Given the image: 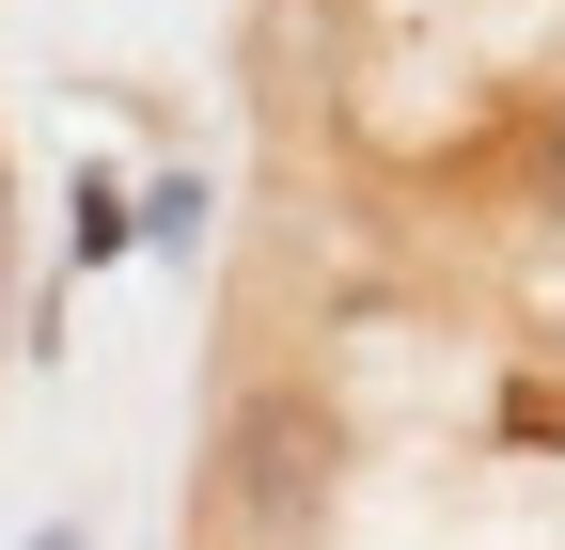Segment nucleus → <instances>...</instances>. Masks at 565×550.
<instances>
[{"mask_svg": "<svg viewBox=\"0 0 565 550\" xmlns=\"http://www.w3.org/2000/svg\"><path fill=\"white\" fill-rule=\"evenodd\" d=\"M126 236H141V221H126V189H95V173H79V267H110Z\"/></svg>", "mask_w": 565, "mask_h": 550, "instance_id": "obj_2", "label": "nucleus"}, {"mask_svg": "<svg viewBox=\"0 0 565 550\" xmlns=\"http://www.w3.org/2000/svg\"><path fill=\"white\" fill-rule=\"evenodd\" d=\"M534 189H550V204H565V80H550V95H534Z\"/></svg>", "mask_w": 565, "mask_h": 550, "instance_id": "obj_3", "label": "nucleus"}, {"mask_svg": "<svg viewBox=\"0 0 565 550\" xmlns=\"http://www.w3.org/2000/svg\"><path fill=\"white\" fill-rule=\"evenodd\" d=\"M32 550H95V535H79V519H47V535H32Z\"/></svg>", "mask_w": 565, "mask_h": 550, "instance_id": "obj_4", "label": "nucleus"}, {"mask_svg": "<svg viewBox=\"0 0 565 550\" xmlns=\"http://www.w3.org/2000/svg\"><path fill=\"white\" fill-rule=\"evenodd\" d=\"M330 472H345V425H330L315 393H252L236 425H221V504H236L267 550L330 519Z\"/></svg>", "mask_w": 565, "mask_h": 550, "instance_id": "obj_1", "label": "nucleus"}]
</instances>
